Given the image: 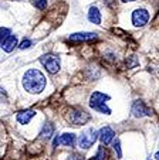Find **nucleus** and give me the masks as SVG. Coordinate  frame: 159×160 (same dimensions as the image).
Listing matches in <instances>:
<instances>
[{
  "instance_id": "obj_1",
  "label": "nucleus",
  "mask_w": 159,
  "mask_h": 160,
  "mask_svg": "<svg viewBox=\"0 0 159 160\" xmlns=\"http://www.w3.org/2000/svg\"><path fill=\"white\" fill-rule=\"evenodd\" d=\"M45 77L34 68L26 71L23 77V87L29 94H40L45 88Z\"/></svg>"
},
{
  "instance_id": "obj_2",
  "label": "nucleus",
  "mask_w": 159,
  "mask_h": 160,
  "mask_svg": "<svg viewBox=\"0 0 159 160\" xmlns=\"http://www.w3.org/2000/svg\"><path fill=\"white\" fill-rule=\"evenodd\" d=\"M107 101H109V95L104 94V92H93L90 97V106L97 112H101V113H105V115H109L111 113V109L107 106Z\"/></svg>"
},
{
  "instance_id": "obj_3",
  "label": "nucleus",
  "mask_w": 159,
  "mask_h": 160,
  "mask_svg": "<svg viewBox=\"0 0 159 160\" xmlns=\"http://www.w3.org/2000/svg\"><path fill=\"white\" fill-rule=\"evenodd\" d=\"M40 62H41V65L44 67L50 74H57L58 71H60L61 61H60V57L56 55V54L41 55V57H40Z\"/></svg>"
},
{
  "instance_id": "obj_4",
  "label": "nucleus",
  "mask_w": 159,
  "mask_h": 160,
  "mask_svg": "<svg viewBox=\"0 0 159 160\" xmlns=\"http://www.w3.org/2000/svg\"><path fill=\"white\" fill-rule=\"evenodd\" d=\"M97 136H99V135H97V130L93 129V128H88L78 138V146L81 149H90L95 143Z\"/></svg>"
},
{
  "instance_id": "obj_5",
  "label": "nucleus",
  "mask_w": 159,
  "mask_h": 160,
  "mask_svg": "<svg viewBox=\"0 0 159 160\" xmlns=\"http://www.w3.org/2000/svg\"><path fill=\"white\" fill-rule=\"evenodd\" d=\"M91 119L90 113H87L82 109H71L68 115V121L71 122L74 126H80V125H85Z\"/></svg>"
},
{
  "instance_id": "obj_6",
  "label": "nucleus",
  "mask_w": 159,
  "mask_h": 160,
  "mask_svg": "<svg viewBox=\"0 0 159 160\" xmlns=\"http://www.w3.org/2000/svg\"><path fill=\"white\" fill-rule=\"evenodd\" d=\"M149 20V13L146 9H136L132 13V23L135 27H142Z\"/></svg>"
},
{
  "instance_id": "obj_7",
  "label": "nucleus",
  "mask_w": 159,
  "mask_h": 160,
  "mask_svg": "<svg viewBox=\"0 0 159 160\" xmlns=\"http://www.w3.org/2000/svg\"><path fill=\"white\" fill-rule=\"evenodd\" d=\"M131 112L132 115L135 116V118H142V116H148L151 115V109L145 105L142 101L136 99L135 102L132 103V108H131Z\"/></svg>"
},
{
  "instance_id": "obj_8",
  "label": "nucleus",
  "mask_w": 159,
  "mask_h": 160,
  "mask_svg": "<svg viewBox=\"0 0 159 160\" xmlns=\"http://www.w3.org/2000/svg\"><path fill=\"white\" fill-rule=\"evenodd\" d=\"M68 146V148H74L75 145V135L74 133H63L58 135L54 140V146Z\"/></svg>"
},
{
  "instance_id": "obj_9",
  "label": "nucleus",
  "mask_w": 159,
  "mask_h": 160,
  "mask_svg": "<svg viewBox=\"0 0 159 160\" xmlns=\"http://www.w3.org/2000/svg\"><path fill=\"white\" fill-rule=\"evenodd\" d=\"M95 38H97L95 33H75L68 37V40L71 42H88V41H94Z\"/></svg>"
},
{
  "instance_id": "obj_10",
  "label": "nucleus",
  "mask_w": 159,
  "mask_h": 160,
  "mask_svg": "<svg viewBox=\"0 0 159 160\" xmlns=\"http://www.w3.org/2000/svg\"><path fill=\"white\" fill-rule=\"evenodd\" d=\"M115 138V132L112 128L109 126H104L101 130H99V140H101L102 145H108L114 140Z\"/></svg>"
},
{
  "instance_id": "obj_11",
  "label": "nucleus",
  "mask_w": 159,
  "mask_h": 160,
  "mask_svg": "<svg viewBox=\"0 0 159 160\" xmlns=\"http://www.w3.org/2000/svg\"><path fill=\"white\" fill-rule=\"evenodd\" d=\"M34 115H36V111H33V109H27V111H20V112L17 113V116H16V119H17L19 123L27 125L29 122L31 121V118H34Z\"/></svg>"
},
{
  "instance_id": "obj_12",
  "label": "nucleus",
  "mask_w": 159,
  "mask_h": 160,
  "mask_svg": "<svg viewBox=\"0 0 159 160\" xmlns=\"http://www.w3.org/2000/svg\"><path fill=\"white\" fill-rule=\"evenodd\" d=\"M17 45V37L16 36H9L3 42H2V48L6 52H10L14 50V47Z\"/></svg>"
},
{
  "instance_id": "obj_13",
  "label": "nucleus",
  "mask_w": 159,
  "mask_h": 160,
  "mask_svg": "<svg viewBox=\"0 0 159 160\" xmlns=\"http://www.w3.org/2000/svg\"><path fill=\"white\" fill-rule=\"evenodd\" d=\"M88 20L94 24H101V13H99L98 7L91 6L88 10Z\"/></svg>"
},
{
  "instance_id": "obj_14",
  "label": "nucleus",
  "mask_w": 159,
  "mask_h": 160,
  "mask_svg": "<svg viewBox=\"0 0 159 160\" xmlns=\"http://www.w3.org/2000/svg\"><path fill=\"white\" fill-rule=\"evenodd\" d=\"M53 133H54V126L51 123H45L44 128L41 129V132H40V138L41 139H50Z\"/></svg>"
},
{
  "instance_id": "obj_15",
  "label": "nucleus",
  "mask_w": 159,
  "mask_h": 160,
  "mask_svg": "<svg viewBox=\"0 0 159 160\" xmlns=\"http://www.w3.org/2000/svg\"><path fill=\"white\" fill-rule=\"evenodd\" d=\"M107 157H108V152L105 150V148H98V150H97V154L95 156H93L90 160H107Z\"/></svg>"
},
{
  "instance_id": "obj_16",
  "label": "nucleus",
  "mask_w": 159,
  "mask_h": 160,
  "mask_svg": "<svg viewBox=\"0 0 159 160\" xmlns=\"http://www.w3.org/2000/svg\"><path fill=\"white\" fill-rule=\"evenodd\" d=\"M33 4L39 10H44L47 7V0H33Z\"/></svg>"
},
{
  "instance_id": "obj_17",
  "label": "nucleus",
  "mask_w": 159,
  "mask_h": 160,
  "mask_svg": "<svg viewBox=\"0 0 159 160\" xmlns=\"http://www.w3.org/2000/svg\"><path fill=\"white\" fill-rule=\"evenodd\" d=\"M0 33H2V34H0V42H3L4 40L10 36V30H9V28H3V27H2Z\"/></svg>"
},
{
  "instance_id": "obj_18",
  "label": "nucleus",
  "mask_w": 159,
  "mask_h": 160,
  "mask_svg": "<svg viewBox=\"0 0 159 160\" xmlns=\"http://www.w3.org/2000/svg\"><path fill=\"white\" fill-rule=\"evenodd\" d=\"M114 150L117 152V156L121 159V156H122V152H121V143H119V139L114 140Z\"/></svg>"
},
{
  "instance_id": "obj_19",
  "label": "nucleus",
  "mask_w": 159,
  "mask_h": 160,
  "mask_svg": "<svg viewBox=\"0 0 159 160\" xmlns=\"http://www.w3.org/2000/svg\"><path fill=\"white\" fill-rule=\"evenodd\" d=\"M30 45H31V41H30V40H23V41L20 42V45H19V47H20L21 50H24V48H29Z\"/></svg>"
},
{
  "instance_id": "obj_20",
  "label": "nucleus",
  "mask_w": 159,
  "mask_h": 160,
  "mask_svg": "<svg viewBox=\"0 0 159 160\" xmlns=\"http://www.w3.org/2000/svg\"><path fill=\"white\" fill-rule=\"evenodd\" d=\"M70 160H84V157L81 156V154H78V153H74L70 156Z\"/></svg>"
},
{
  "instance_id": "obj_21",
  "label": "nucleus",
  "mask_w": 159,
  "mask_h": 160,
  "mask_svg": "<svg viewBox=\"0 0 159 160\" xmlns=\"http://www.w3.org/2000/svg\"><path fill=\"white\" fill-rule=\"evenodd\" d=\"M155 159H156V160H159V150L156 152V154H155Z\"/></svg>"
},
{
  "instance_id": "obj_22",
  "label": "nucleus",
  "mask_w": 159,
  "mask_h": 160,
  "mask_svg": "<svg viewBox=\"0 0 159 160\" xmlns=\"http://www.w3.org/2000/svg\"><path fill=\"white\" fill-rule=\"evenodd\" d=\"M122 2H135V0H122Z\"/></svg>"
}]
</instances>
